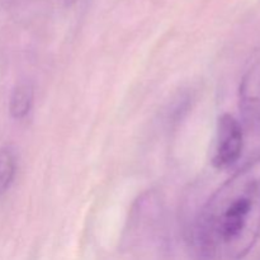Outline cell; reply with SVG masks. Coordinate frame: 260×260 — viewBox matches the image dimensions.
Returning <instances> with one entry per match:
<instances>
[{"label": "cell", "mask_w": 260, "mask_h": 260, "mask_svg": "<svg viewBox=\"0 0 260 260\" xmlns=\"http://www.w3.org/2000/svg\"><path fill=\"white\" fill-rule=\"evenodd\" d=\"M244 131L240 122L231 114H222L217 122L213 167L228 169L233 167L243 154Z\"/></svg>", "instance_id": "cell-2"}, {"label": "cell", "mask_w": 260, "mask_h": 260, "mask_svg": "<svg viewBox=\"0 0 260 260\" xmlns=\"http://www.w3.org/2000/svg\"><path fill=\"white\" fill-rule=\"evenodd\" d=\"M17 170V157L12 147L0 149V197L7 193L12 185Z\"/></svg>", "instance_id": "cell-5"}, {"label": "cell", "mask_w": 260, "mask_h": 260, "mask_svg": "<svg viewBox=\"0 0 260 260\" xmlns=\"http://www.w3.org/2000/svg\"><path fill=\"white\" fill-rule=\"evenodd\" d=\"M260 236V156L226 180L207 201L190 231L201 260H240Z\"/></svg>", "instance_id": "cell-1"}, {"label": "cell", "mask_w": 260, "mask_h": 260, "mask_svg": "<svg viewBox=\"0 0 260 260\" xmlns=\"http://www.w3.org/2000/svg\"><path fill=\"white\" fill-rule=\"evenodd\" d=\"M240 112L244 122L251 128L260 127V60L244 75L240 84Z\"/></svg>", "instance_id": "cell-3"}, {"label": "cell", "mask_w": 260, "mask_h": 260, "mask_svg": "<svg viewBox=\"0 0 260 260\" xmlns=\"http://www.w3.org/2000/svg\"><path fill=\"white\" fill-rule=\"evenodd\" d=\"M35 88L29 81H20L13 89L9 98V113L12 118L23 119L32 108Z\"/></svg>", "instance_id": "cell-4"}]
</instances>
